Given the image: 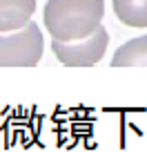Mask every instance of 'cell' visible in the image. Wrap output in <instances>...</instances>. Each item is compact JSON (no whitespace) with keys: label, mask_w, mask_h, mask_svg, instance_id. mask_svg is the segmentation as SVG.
I'll return each instance as SVG.
<instances>
[{"label":"cell","mask_w":147,"mask_h":152,"mask_svg":"<svg viewBox=\"0 0 147 152\" xmlns=\"http://www.w3.org/2000/svg\"><path fill=\"white\" fill-rule=\"evenodd\" d=\"M109 47V34L107 29L100 25L94 34L87 38L74 40V43H60L51 38V52L54 56L60 61V65L67 67H89L103 61L105 52Z\"/></svg>","instance_id":"cell-3"},{"label":"cell","mask_w":147,"mask_h":152,"mask_svg":"<svg viewBox=\"0 0 147 152\" xmlns=\"http://www.w3.org/2000/svg\"><path fill=\"white\" fill-rule=\"evenodd\" d=\"M112 7L125 27L147 29V0H112Z\"/></svg>","instance_id":"cell-5"},{"label":"cell","mask_w":147,"mask_h":152,"mask_svg":"<svg viewBox=\"0 0 147 152\" xmlns=\"http://www.w3.org/2000/svg\"><path fill=\"white\" fill-rule=\"evenodd\" d=\"M36 0H0V34L22 29L31 23Z\"/></svg>","instance_id":"cell-4"},{"label":"cell","mask_w":147,"mask_h":152,"mask_svg":"<svg viewBox=\"0 0 147 152\" xmlns=\"http://www.w3.org/2000/svg\"><path fill=\"white\" fill-rule=\"evenodd\" d=\"M105 18V0H47L43 11L45 29L54 40L74 43L87 38Z\"/></svg>","instance_id":"cell-1"},{"label":"cell","mask_w":147,"mask_h":152,"mask_svg":"<svg viewBox=\"0 0 147 152\" xmlns=\"http://www.w3.org/2000/svg\"><path fill=\"white\" fill-rule=\"evenodd\" d=\"M45 52L43 29L36 23L0 34V67H33Z\"/></svg>","instance_id":"cell-2"},{"label":"cell","mask_w":147,"mask_h":152,"mask_svg":"<svg viewBox=\"0 0 147 152\" xmlns=\"http://www.w3.org/2000/svg\"><path fill=\"white\" fill-rule=\"evenodd\" d=\"M112 65H114V67H138V65H147V36H138V38H132V40L123 43L114 52Z\"/></svg>","instance_id":"cell-6"}]
</instances>
